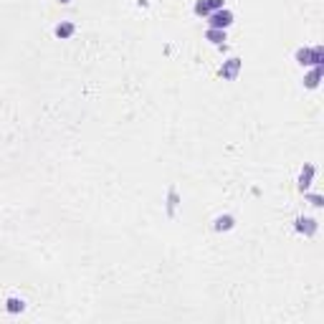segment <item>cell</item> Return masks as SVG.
Masks as SVG:
<instances>
[{
    "label": "cell",
    "instance_id": "4",
    "mask_svg": "<svg viewBox=\"0 0 324 324\" xmlns=\"http://www.w3.org/2000/svg\"><path fill=\"white\" fill-rule=\"evenodd\" d=\"M321 76H324V66H314V69L304 76V86H306V89H316L319 81H321Z\"/></svg>",
    "mask_w": 324,
    "mask_h": 324
},
{
    "label": "cell",
    "instance_id": "3",
    "mask_svg": "<svg viewBox=\"0 0 324 324\" xmlns=\"http://www.w3.org/2000/svg\"><path fill=\"white\" fill-rule=\"evenodd\" d=\"M294 228H296V233H301V236H306V238H309V236H314V233H316V228H319V226H316V221H314V218H304V215H299V218L294 221Z\"/></svg>",
    "mask_w": 324,
    "mask_h": 324
},
{
    "label": "cell",
    "instance_id": "7",
    "mask_svg": "<svg viewBox=\"0 0 324 324\" xmlns=\"http://www.w3.org/2000/svg\"><path fill=\"white\" fill-rule=\"evenodd\" d=\"M233 226H236V218H233V215H228V213H226V215H218V218H215V223H213V228H215L218 233L231 231Z\"/></svg>",
    "mask_w": 324,
    "mask_h": 324
},
{
    "label": "cell",
    "instance_id": "10",
    "mask_svg": "<svg viewBox=\"0 0 324 324\" xmlns=\"http://www.w3.org/2000/svg\"><path fill=\"white\" fill-rule=\"evenodd\" d=\"M205 38H208L210 43H215V46H223V43H226V31H221V28H208Z\"/></svg>",
    "mask_w": 324,
    "mask_h": 324
},
{
    "label": "cell",
    "instance_id": "8",
    "mask_svg": "<svg viewBox=\"0 0 324 324\" xmlns=\"http://www.w3.org/2000/svg\"><path fill=\"white\" fill-rule=\"evenodd\" d=\"M26 309V301L23 299H18V296H8L6 299V311L8 314H21Z\"/></svg>",
    "mask_w": 324,
    "mask_h": 324
},
{
    "label": "cell",
    "instance_id": "9",
    "mask_svg": "<svg viewBox=\"0 0 324 324\" xmlns=\"http://www.w3.org/2000/svg\"><path fill=\"white\" fill-rule=\"evenodd\" d=\"M178 205H180V195H178L175 188H170V190H168V215H170V218L175 215Z\"/></svg>",
    "mask_w": 324,
    "mask_h": 324
},
{
    "label": "cell",
    "instance_id": "13",
    "mask_svg": "<svg viewBox=\"0 0 324 324\" xmlns=\"http://www.w3.org/2000/svg\"><path fill=\"white\" fill-rule=\"evenodd\" d=\"M193 11H195V16H200V18H208V16H210V8H208L205 0H198Z\"/></svg>",
    "mask_w": 324,
    "mask_h": 324
},
{
    "label": "cell",
    "instance_id": "5",
    "mask_svg": "<svg viewBox=\"0 0 324 324\" xmlns=\"http://www.w3.org/2000/svg\"><path fill=\"white\" fill-rule=\"evenodd\" d=\"M311 180H314V165H304L301 173H299V190L306 193L309 185H311Z\"/></svg>",
    "mask_w": 324,
    "mask_h": 324
},
{
    "label": "cell",
    "instance_id": "6",
    "mask_svg": "<svg viewBox=\"0 0 324 324\" xmlns=\"http://www.w3.org/2000/svg\"><path fill=\"white\" fill-rule=\"evenodd\" d=\"M53 33H56V38H61V41H66V38H71L74 33H76V26L71 23V21H61L56 28H53Z\"/></svg>",
    "mask_w": 324,
    "mask_h": 324
},
{
    "label": "cell",
    "instance_id": "15",
    "mask_svg": "<svg viewBox=\"0 0 324 324\" xmlns=\"http://www.w3.org/2000/svg\"><path fill=\"white\" fill-rule=\"evenodd\" d=\"M306 198H309V203H311L314 208H321V205H324V203H321V195H306Z\"/></svg>",
    "mask_w": 324,
    "mask_h": 324
},
{
    "label": "cell",
    "instance_id": "2",
    "mask_svg": "<svg viewBox=\"0 0 324 324\" xmlns=\"http://www.w3.org/2000/svg\"><path fill=\"white\" fill-rule=\"evenodd\" d=\"M241 66H243V61L241 59H228V61H223V66H221V76L226 79V81H233L238 74H241Z\"/></svg>",
    "mask_w": 324,
    "mask_h": 324
},
{
    "label": "cell",
    "instance_id": "1",
    "mask_svg": "<svg viewBox=\"0 0 324 324\" xmlns=\"http://www.w3.org/2000/svg\"><path fill=\"white\" fill-rule=\"evenodd\" d=\"M231 23H233V13H231L228 8L213 11V13L208 16V26H210V28H221V31H226Z\"/></svg>",
    "mask_w": 324,
    "mask_h": 324
},
{
    "label": "cell",
    "instance_id": "11",
    "mask_svg": "<svg viewBox=\"0 0 324 324\" xmlns=\"http://www.w3.org/2000/svg\"><path fill=\"white\" fill-rule=\"evenodd\" d=\"M296 64L299 66H311V48H299L296 51Z\"/></svg>",
    "mask_w": 324,
    "mask_h": 324
},
{
    "label": "cell",
    "instance_id": "16",
    "mask_svg": "<svg viewBox=\"0 0 324 324\" xmlns=\"http://www.w3.org/2000/svg\"><path fill=\"white\" fill-rule=\"evenodd\" d=\"M59 3H61V6H69V3H71V0H59Z\"/></svg>",
    "mask_w": 324,
    "mask_h": 324
},
{
    "label": "cell",
    "instance_id": "14",
    "mask_svg": "<svg viewBox=\"0 0 324 324\" xmlns=\"http://www.w3.org/2000/svg\"><path fill=\"white\" fill-rule=\"evenodd\" d=\"M205 3H208L210 13H213V11H221V8H226V6H223V0H205Z\"/></svg>",
    "mask_w": 324,
    "mask_h": 324
},
{
    "label": "cell",
    "instance_id": "12",
    "mask_svg": "<svg viewBox=\"0 0 324 324\" xmlns=\"http://www.w3.org/2000/svg\"><path fill=\"white\" fill-rule=\"evenodd\" d=\"M321 64H324V48L314 46L311 48V66H321Z\"/></svg>",
    "mask_w": 324,
    "mask_h": 324
}]
</instances>
